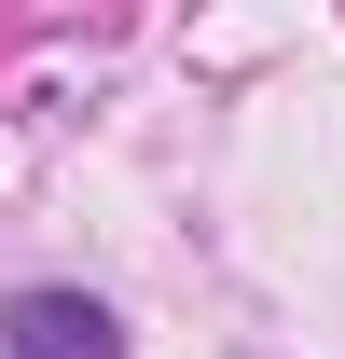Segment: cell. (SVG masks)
Wrapping results in <instances>:
<instances>
[{"instance_id": "1", "label": "cell", "mask_w": 345, "mask_h": 359, "mask_svg": "<svg viewBox=\"0 0 345 359\" xmlns=\"http://www.w3.org/2000/svg\"><path fill=\"white\" fill-rule=\"evenodd\" d=\"M14 359H111V318L69 304V290H28L14 304Z\"/></svg>"}]
</instances>
